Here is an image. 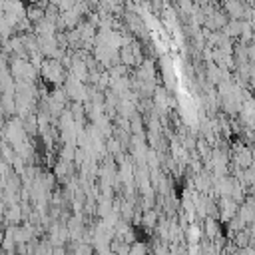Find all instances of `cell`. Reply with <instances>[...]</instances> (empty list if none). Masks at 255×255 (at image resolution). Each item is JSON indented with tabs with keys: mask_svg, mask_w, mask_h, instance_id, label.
<instances>
[{
	"mask_svg": "<svg viewBox=\"0 0 255 255\" xmlns=\"http://www.w3.org/2000/svg\"><path fill=\"white\" fill-rule=\"evenodd\" d=\"M42 76L46 78V82H54V84H60L64 80V66L62 62L58 60H52V58H46L42 62Z\"/></svg>",
	"mask_w": 255,
	"mask_h": 255,
	"instance_id": "6da1fadb",
	"label": "cell"
}]
</instances>
